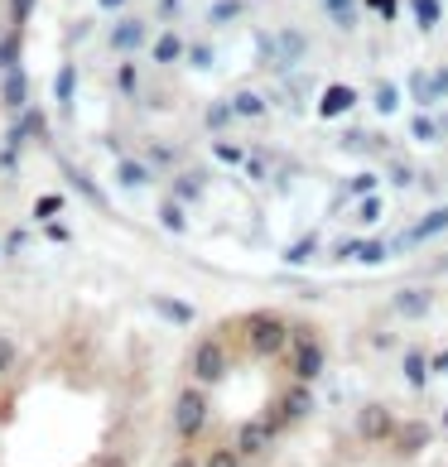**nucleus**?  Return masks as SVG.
I'll return each instance as SVG.
<instances>
[{
  "label": "nucleus",
  "mask_w": 448,
  "mask_h": 467,
  "mask_svg": "<svg viewBox=\"0 0 448 467\" xmlns=\"http://www.w3.org/2000/svg\"><path fill=\"white\" fill-rule=\"evenodd\" d=\"M251 10H255V0H213V5L203 10V25L208 29H232V25L246 20Z\"/></svg>",
  "instance_id": "obj_20"
},
{
  "label": "nucleus",
  "mask_w": 448,
  "mask_h": 467,
  "mask_svg": "<svg viewBox=\"0 0 448 467\" xmlns=\"http://www.w3.org/2000/svg\"><path fill=\"white\" fill-rule=\"evenodd\" d=\"M361 10H371V15H381V20H401V10H405V0H361Z\"/></svg>",
  "instance_id": "obj_44"
},
{
  "label": "nucleus",
  "mask_w": 448,
  "mask_h": 467,
  "mask_svg": "<svg viewBox=\"0 0 448 467\" xmlns=\"http://www.w3.org/2000/svg\"><path fill=\"white\" fill-rule=\"evenodd\" d=\"M169 424H174V434L183 443H198L203 434H208V424H213V400H208V386H183L174 395V410H169Z\"/></svg>",
  "instance_id": "obj_3"
},
{
  "label": "nucleus",
  "mask_w": 448,
  "mask_h": 467,
  "mask_svg": "<svg viewBox=\"0 0 448 467\" xmlns=\"http://www.w3.org/2000/svg\"><path fill=\"white\" fill-rule=\"evenodd\" d=\"M381 213H386V202L376 198V193H367V198L352 207V222H357V227H376V222H381Z\"/></svg>",
  "instance_id": "obj_40"
},
{
  "label": "nucleus",
  "mask_w": 448,
  "mask_h": 467,
  "mask_svg": "<svg viewBox=\"0 0 448 467\" xmlns=\"http://www.w3.org/2000/svg\"><path fill=\"white\" fill-rule=\"evenodd\" d=\"M34 5H39V0H5V25L25 29V25H29V15H34Z\"/></svg>",
  "instance_id": "obj_42"
},
{
  "label": "nucleus",
  "mask_w": 448,
  "mask_h": 467,
  "mask_svg": "<svg viewBox=\"0 0 448 467\" xmlns=\"http://www.w3.org/2000/svg\"><path fill=\"white\" fill-rule=\"evenodd\" d=\"M25 140H34V145H48V140H54V120H48L44 107H34V101H29L20 116H10V130H5V145H10V150H20Z\"/></svg>",
  "instance_id": "obj_8"
},
{
  "label": "nucleus",
  "mask_w": 448,
  "mask_h": 467,
  "mask_svg": "<svg viewBox=\"0 0 448 467\" xmlns=\"http://www.w3.org/2000/svg\"><path fill=\"white\" fill-rule=\"evenodd\" d=\"M361 107V92L352 88V82H328V88L318 92V116L323 120H342V116H352Z\"/></svg>",
  "instance_id": "obj_14"
},
{
  "label": "nucleus",
  "mask_w": 448,
  "mask_h": 467,
  "mask_svg": "<svg viewBox=\"0 0 448 467\" xmlns=\"http://www.w3.org/2000/svg\"><path fill=\"white\" fill-rule=\"evenodd\" d=\"M0 174H20V150H0Z\"/></svg>",
  "instance_id": "obj_53"
},
{
  "label": "nucleus",
  "mask_w": 448,
  "mask_h": 467,
  "mask_svg": "<svg viewBox=\"0 0 448 467\" xmlns=\"http://www.w3.org/2000/svg\"><path fill=\"white\" fill-rule=\"evenodd\" d=\"M348 193H357V198L376 193V174H371V169H361V174H352V179H348Z\"/></svg>",
  "instance_id": "obj_49"
},
{
  "label": "nucleus",
  "mask_w": 448,
  "mask_h": 467,
  "mask_svg": "<svg viewBox=\"0 0 448 467\" xmlns=\"http://www.w3.org/2000/svg\"><path fill=\"white\" fill-rule=\"evenodd\" d=\"M434 304H439V289L434 285H405V289L391 294V314L405 318V323L429 318V314H434Z\"/></svg>",
  "instance_id": "obj_10"
},
{
  "label": "nucleus",
  "mask_w": 448,
  "mask_h": 467,
  "mask_svg": "<svg viewBox=\"0 0 448 467\" xmlns=\"http://www.w3.org/2000/svg\"><path fill=\"white\" fill-rule=\"evenodd\" d=\"M29 246V232L25 227H10L5 236H0V255H20Z\"/></svg>",
  "instance_id": "obj_48"
},
{
  "label": "nucleus",
  "mask_w": 448,
  "mask_h": 467,
  "mask_svg": "<svg viewBox=\"0 0 448 467\" xmlns=\"http://www.w3.org/2000/svg\"><path fill=\"white\" fill-rule=\"evenodd\" d=\"M169 193H174L183 207H193V202H203V193H208V169H174L169 174Z\"/></svg>",
  "instance_id": "obj_16"
},
{
  "label": "nucleus",
  "mask_w": 448,
  "mask_h": 467,
  "mask_svg": "<svg viewBox=\"0 0 448 467\" xmlns=\"http://www.w3.org/2000/svg\"><path fill=\"white\" fill-rule=\"evenodd\" d=\"M443 434H448V410H443Z\"/></svg>",
  "instance_id": "obj_60"
},
{
  "label": "nucleus",
  "mask_w": 448,
  "mask_h": 467,
  "mask_svg": "<svg viewBox=\"0 0 448 467\" xmlns=\"http://www.w3.org/2000/svg\"><path fill=\"white\" fill-rule=\"evenodd\" d=\"M58 169H63V179H68V188H73V193H82L92 207H101V213H111V202H107V193H101V183H97V179H92L82 164H73V160H58Z\"/></svg>",
  "instance_id": "obj_17"
},
{
  "label": "nucleus",
  "mask_w": 448,
  "mask_h": 467,
  "mask_svg": "<svg viewBox=\"0 0 448 467\" xmlns=\"http://www.w3.org/2000/svg\"><path fill=\"white\" fill-rule=\"evenodd\" d=\"M232 371V357H227V342L222 337H203L193 342V357H188V376L198 380V386H222Z\"/></svg>",
  "instance_id": "obj_4"
},
{
  "label": "nucleus",
  "mask_w": 448,
  "mask_h": 467,
  "mask_svg": "<svg viewBox=\"0 0 448 467\" xmlns=\"http://www.w3.org/2000/svg\"><path fill=\"white\" fill-rule=\"evenodd\" d=\"M241 333H246V352L251 357H285L289 352V318L275 314V308H261V314H246L241 318Z\"/></svg>",
  "instance_id": "obj_2"
},
{
  "label": "nucleus",
  "mask_w": 448,
  "mask_h": 467,
  "mask_svg": "<svg viewBox=\"0 0 448 467\" xmlns=\"http://www.w3.org/2000/svg\"><path fill=\"white\" fill-rule=\"evenodd\" d=\"M169 467H203V458H193V453H179V458L169 462Z\"/></svg>",
  "instance_id": "obj_57"
},
{
  "label": "nucleus",
  "mask_w": 448,
  "mask_h": 467,
  "mask_svg": "<svg viewBox=\"0 0 448 467\" xmlns=\"http://www.w3.org/2000/svg\"><path fill=\"white\" fill-rule=\"evenodd\" d=\"M405 10H410V20H415L420 34H434L443 25V0H405Z\"/></svg>",
  "instance_id": "obj_30"
},
{
  "label": "nucleus",
  "mask_w": 448,
  "mask_h": 467,
  "mask_svg": "<svg viewBox=\"0 0 448 467\" xmlns=\"http://www.w3.org/2000/svg\"><path fill=\"white\" fill-rule=\"evenodd\" d=\"M275 439H280V429L270 424V414H261V420H246V424L236 429V448H241V458H246V462L261 458Z\"/></svg>",
  "instance_id": "obj_13"
},
{
  "label": "nucleus",
  "mask_w": 448,
  "mask_h": 467,
  "mask_svg": "<svg viewBox=\"0 0 448 467\" xmlns=\"http://www.w3.org/2000/svg\"><path fill=\"white\" fill-rule=\"evenodd\" d=\"M241 169H246V174H251L255 183H266V179H270V164H266V154H251V150H246V164H241Z\"/></svg>",
  "instance_id": "obj_50"
},
{
  "label": "nucleus",
  "mask_w": 448,
  "mask_h": 467,
  "mask_svg": "<svg viewBox=\"0 0 448 467\" xmlns=\"http://www.w3.org/2000/svg\"><path fill=\"white\" fill-rule=\"evenodd\" d=\"M101 467H126V458H120V453H116V458H107V462H101Z\"/></svg>",
  "instance_id": "obj_58"
},
{
  "label": "nucleus",
  "mask_w": 448,
  "mask_h": 467,
  "mask_svg": "<svg viewBox=\"0 0 448 467\" xmlns=\"http://www.w3.org/2000/svg\"><path fill=\"white\" fill-rule=\"evenodd\" d=\"M232 126H241L236 111H232V97H217V101L203 107V130H208V135H227Z\"/></svg>",
  "instance_id": "obj_28"
},
{
  "label": "nucleus",
  "mask_w": 448,
  "mask_h": 467,
  "mask_svg": "<svg viewBox=\"0 0 448 467\" xmlns=\"http://www.w3.org/2000/svg\"><path fill=\"white\" fill-rule=\"evenodd\" d=\"M443 232H448V202L429 207L415 227H405L401 236H391V251H415V246H424V241H434V236H443Z\"/></svg>",
  "instance_id": "obj_11"
},
{
  "label": "nucleus",
  "mask_w": 448,
  "mask_h": 467,
  "mask_svg": "<svg viewBox=\"0 0 448 467\" xmlns=\"http://www.w3.org/2000/svg\"><path fill=\"white\" fill-rule=\"evenodd\" d=\"M371 348H376V352H391L395 337H391V333H371Z\"/></svg>",
  "instance_id": "obj_55"
},
{
  "label": "nucleus",
  "mask_w": 448,
  "mask_h": 467,
  "mask_svg": "<svg viewBox=\"0 0 448 467\" xmlns=\"http://www.w3.org/2000/svg\"><path fill=\"white\" fill-rule=\"evenodd\" d=\"M255 63H261V67H275V29H261V34H255Z\"/></svg>",
  "instance_id": "obj_46"
},
{
  "label": "nucleus",
  "mask_w": 448,
  "mask_h": 467,
  "mask_svg": "<svg viewBox=\"0 0 448 467\" xmlns=\"http://www.w3.org/2000/svg\"><path fill=\"white\" fill-rule=\"evenodd\" d=\"M116 183L130 188V193H135V188H150L154 169L145 164V154H120V160H116Z\"/></svg>",
  "instance_id": "obj_25"
},
{
  "label": "nucleus",
  "mask_w": 448,
  "mask_h": 467,
  "mask_svg": "<svg viewBox=\"0 0 448 467\" xmlns=\"http://www.w3.org/2000/svg\"><path fill=\"white\" fill-rule=\"evenodd\" d=\"M150 308L164 323H174V327H193L198 323V308L188 304V299H179V294H150Z\"/></svg>",
  "instance_id": "obj_21"
},
{
  "label": "nucleus",
  "mask_w": 448,
  "mask_h": 467,
  "mask_svg": "<svg viewBox=\"0 0 448 467\" xmlns=\"http://www.w3.org/2000/svg\"><path fill=\"white\" fill-rule=\"evenodd\" d=\"M401 376H405V386L424 395L429 390V376H434V367H429V352L424 348H405L401 352Z\"/></svg>",
  "instance_id": "obj_24"
},
{
  "label": "nucleus",
  "mask_w": 448,
  "mask_h": 467,
  "mask_svg": "<svg viewBox=\"0 0 448 467\" xmlns=\"http://www.w3.org/2000/svg\"><path fill=\"white\" fill-rule=\"evenodd\" d=\"M213 63H217V44L213 39H188L183 67H193V73H213Z\"/></svg>",
  "instance_id": "obj_34"
},
{
  "label": "nucleus",
  "mask_w": 448,
  "mask_h": 467,
  "mask_svg": "<svg viewBox=\"0 0 448 467\" xmlns=\"http://www.w3.org/2000/svg\"><path fill=\"white\" fill-rule=\"evenodd\" d=\"M73 88H78V63L63 58L58 73H54V97H58V116L73 120Z\"/></svg>",
  "instance_id": "obj_27"
},
{
  "label": "nucleus",
  "mask_w": 448,
  "mask_h": 467,
  "mask_svg": "<svg viewBox=\"0 0 448 467\" xmlns=\"http://www.w3.org/2000/svg\"><path fill=\"white\" fill-rule=\"evenodd\" d=\"M308 48H314L308 29H299V25H280V29H275V73H295V67L308 58Z\"/></svg>",
  "instance_id": "obj_9"
},
{
  "label": "nucleus",
  "mask_w": 448,
  "mask_h": 467,
  "mask_svg": "<svg viewBox=\"0 0 448 467\" xmlns=\"http://www.w3.org/2000/svg\"><path fill=\"white\" fill-rule=\"evenodd\" d=\"M44 236L54 241V246H68V241H73V232H68V222H63V217H54V222H44Z\"/></svg>",
  "instance_id": "obj_52"
},
{
  "label": "nucleus",
  "mask_w": 448,
  "mask_h": 467,
  "mask_svg": "<svg viewBox=\"0 0 448 467\" xmlns=\"http://www.w3.org/2000/svg\"><path fill=\"white\" fill-rule=\"evenodd\" d=\"M285 367H289V380H304V386H314V380L328 371V342L318 337V327L289 323V352H285Z\"/></svg>",
  "instance_id": "obj_1"
},
{
  "label": "nucleus",
  "mask_w": 448,
  "mask_h": 467,
  "mask_svg": "<svg viewBox=\"0 0 448 467\" xmlns=\"http://www.w3.org/2000/svg\"><path fill=\"white\" fill-rule=\"evenodd\" d=\"M357 251H361V236H342L338 246L328 251V261L333 265H348V261H357Z\"/></svg>",
  "instance_id": "obj_45"
},
{
  "label": "nucleus",
  "mask_w": 448,
  "mask_h": 467,
  "mask_svg": "<svg viewBox=\"0 0 448 467\" xmlns=\"http://www.w3.org/2000/svg\"><path fill=\"white\" fill-rule=\"evenodd\" d=\"M386 174H391V183H395V188H410V183H415V169H410L405 160H391Z\"/></svg>",
  "instance_id": "obj_51"
},
{
  "label": "nucleus",
  "mask_w": 448,
  "mask_h": 467,
  "mask_svg": "<svg viewBox=\"0 0 448 467\" xmlns=\"http://www.w3.org/2000/svg\"><path fill=\"white\" fill-rule=\"evenodd\" d=\"M371 111L386 116V120L401 111V88H395L391 78H376V82H371Z\"/></svg>",
  "instance_id": "obj_31"
},
{
  "label": "nucleus",
  "mask_w": 448,
  "mask_h": 467,
  "mask_svg": "<svg viewBox=\"0 0 448 467\" xmlns=\"http://www.w3.org/2000/svg\"><path fill=\"white\" fill-rule=\"evenodd\" d=\"M434 270H448V255H439V265H434Z\"/></svg>",
  "instance_id": "obj_59"
},
{
  "label": "nucleus",
  "mask_w": 448,
  "mask_h": 467,
  "mask_svg": "<svg viewBox=\"0 0 448 467\" xmlns=\"http://www.w3.org/2000/svg\"><path fill=\"white\" fill-rule=\"evenodd\" d=\"M97 10L101 15H120V10H130V0H97Z\"/></svg>",
  "instance_id": "obj_54"
},
{
  "label": "nucleus",
  "mask_w": 448,
  "mask_h": 467,
  "mask_svg": "<svg viewBox=\"0 0 448 467\" xmlns=\"http://www.w3.org/2000/svg\"><path fill=\"white\" fill-rule=\"evenodd\" d=\"M111 88H116V97L141 101V97H145V73H141V63H135V58H116V67H111Z\"/></svg>",
  "instance_id": "obj_22"
},
{
  "label": "nucleus",
  "mask_w": 448,
  "mask_h": 467,
  "mask_svg": "<svg viewBox=\"0 0 448 467\" xmlns=\"http://www.w3.org/2000/svg\"><path fill=\"white\" fill-rule=\"evenodd\" d=\"M183 5H188V0H154V20H160V25H179Z\"/></svg>",
  "instance_id": "obj_43"
},
{
  "label": "nucleus",
  "mask_w": 448,
  "mask_h": 467,
  "mask_svg": "<svg viewBox=\"0 0 448 467\" xmlns=\"http://www.w3.org/2000/svg\"><path fill=\"white\" fill-rule=\"evenodd\" d=\"M213 160H217V164L241 169V164H246V150H241L236 140H227V135H213Z\"/></svg>",
  "instance_id": "obj_39"
},
{
  "label": "nucleus",
  "mask_w": 448,
  "mask_h": 467,
  "mask_svg": "<svg viewBox=\"0 0 448 467\" xmlns=\"http://www.w3.org/2000/svg\"><path fill=\"white\" fill-rule=\"evenodd\" d=\"M20 54H25V29L5 25V34H0V73H10V67H20Z\"/></svg>",
  "instance_id": "obj_33"
},
{
  "label": "nucleus",
  "mask_w": 448,
  "mask_h": 467,
  "mask_svg": "<svg viewBox=\"0 0 448 467\" xmlns=\"http://www.w3.org/2000/svg\"><path fill=\"white\" fill-rule=\"evenodd\" d=\"M410 135L415 140H424V145H434V140H443V130H439V120L429 116V111H420L415 120H410Z\"/></svg>",
  "instance_id": "obj_41"
},
{
  "label": "nucleus",
  "mask_w": 448,
  "mask_h": 467,
  "mask_svg": "<svg viewBox=\"0 0 448 467\" xmlns=\"http://www.w3.org/2000/svg\"><path fill=\"white\" fill-rule=\"evenodd\" d=\"M410 97H415L420 107H434V101H439L434 73H424V67H415V73H410Z\"/></svg>",
  "instance_id": "obj_35"
},
{
  "label": "nucleus",
  "mask_w": 448,
  "mask_h": 467,
  "mask_svg": "<svg viewBox=\"0 0 448 467\" xmlns=\"http://www.w3.org/2000/svg\"><path fill=\"white\" fill-rule=\"evenodd\" d=\"M15 367H20V342H15V337H0V376H10Z\"/></svg>",
  "instance_id": "obj_47"
},
{
  "label": "nucleus",
  "mask_w": 448,
  "mask_h": 467,
  "mask_svg": "<svg viewBox=\"0 0 448 467\" xmlns=\"http://www.w3.org/2000/svg\"><path fill=\"white\" fill-rule=\"evenodd\" d=\"M227 97H232V111H236L241 126H246V120H251V126H266V120H270V101L255 88H232Z\"/></svg>",
  "instance_id": "obj_18"
},
{
  "label": "nucleus",
  "mask_w": 448,
  "mask_h": 467,
  "mask_svg": "<svg viewBox=\"0 0 448 467\" xmlns=\"http://www.w3.org/2000/svg\"><path fill=\"white\" fill-rule=\"evenodd\" d=\"M266 414H270V424L280 429V434H285V429H295V424H304L308 414H314V386H304V380H289V386L280 390V400H275Z\"/></svg>",
  "instance_id": "obj_5"
},
{
  "label": "nucleus",
  "mask_w": 448,
  "mask_h": 467,
  "mask_svg": "<svg viewBox=\"0 0 448 467\" xmlns=\"http://www.w3.org/2000/svg\"><path fill=\"white\" fill-rule=\"evenodd\" d=\"M318 5H323V20H328L338 34H357L361 15H367V10H361V0H318Z\"/></svg>",
  "instance_id": "obj_23"
},
{
  "label": "nucleus",
  "mask_w": 448,
  "mask_h": 467,
  "mask_svg": "<svg viewBox=\"0 0 448 467\" xmlns=\"http://www.w3.org/2000/svg\"><path fill=\"white\" fill-rule=\"evenodd\" d=\"M429 443H434V424L405 420L401 429H395V439H391V453H395V458H420Z\"/></svg>",
  "instance_id": "obj_15"
},
{
  "label": "nucleus",
  "mask_w": 448,
  "mask_h": 467,
  "mask_svg": "<svg viewBox=\"0 0 448 467\" xmlns=\"http://www.w3.org/2000/svg\"><path fill=\"white\" fill-rule=\"evenodd\" d=\"M357 261L361 265H386L391 261V241L386 236H367V241H361V251H357Z\"/></svg>",
  "instance_id": "obj_38"
},
{
  "label": "nucleus",
  "mask_w": 448,
  "mask_h": 467,
  "mask_svg": "<svg viewBox=\"0 0 448 467\" xmlns=\"http://www.w3.org/2000/svg\"><path fill=\"white\" fill-rule=\"evenodd\" d=\"M352 429H357V439L367 443V448H381V443H391V439H395V429H401V420H395V410H391V405H381V400H367V405L357 410Z\"/></svg>",
  "instance_id": "obj_7"
},
{
  "label": "nucleus",
  "mask_w": 448,
  "mask_h": 467,
  "mask_svg": "<svg viewBox=\"0 0 448 467\" xmlns=\"http://www.w3.org/2000/svg\"><path fill=\"white\" fill-rule=\"evenodd\" d=\"M203 467H246V458H241L236 443H217V448L203 453Z\"/></svg>",
  "instance_id": "obj_36"
},
{
  "label": "nucleus",
  "mask_w": 448,
  "mask_h": 467,
  "mask_svg": "<svg viewBox=\"0 0 448 467\" xmlns=\"http://www.w3.org/2000/svg\"><path fill=\"white\" fill-rule=\"evenodd\" d=\"M154 217H160V227H164L169 236H183V232H188V207H183L174 193H164L160 202H154Z\"/></svg>",
  "instance_id": "obj_29"
},
{
  "label": "nucleus",
  "mask_w": 448,
  "mask_h": 467,
  "mask_svg": "<svg viewBox=\"0 0 448 467\" xmlns=\"http://www.w3.org/2000/svg\"><path fill=\"white\" fill-rule=\"evenodd\" d=\"M145 164L154 169V174H174V169H183V150L174 140H150L145 145Z\"/></svg>",
  "instance_id": "obj_26"
},
{
  "label": "nucleus",
  "mask_w": 448,
  "mask_h": 467,
  "mask_svg": "<svg viewBox=\"0 0 448 467\" xmlns=\"http://www.w3.org/2000/svg\"><path fill=\"white\" fill-rule=\"evenodd\" d=\"M63 213H68V193H58V188H48V193H39L29 202V217L39 222V227H44V222H54V217H63Z\"/></svg>",
  "instance_id": "obj_32"
},
{
  "label": "nucleus",
  "mask_w": 448,
  "mask_h": 467,
  "mask_svg": "<svg viewBox=\"0 0 448 467\" xmlns=\"http://www.w3.org/2000/svg\"><path fill=\"white\" fill-rule=\"evenodd\" d=\"M429 367H434L439 376H448V352H434V357H429Z\"/></svg>",
  "instance_id": "obj_56"
},
{
  "label": "nucleus",
  "mask_w": 448,
  "mask_h": 467,
  "mask_svg": "<svg viewBox=\"0 0 448 467\" xmlns=\"http://www.w3.org/2000/svg\"><path fill=\"white\" fill-rule=\"evenodd\" d=\"M0 107H5L10 116H20L29 107V73H25V67L0 73Z\"/></svg>",
  "instance_id": "obj_19"
},
{
  "label": "nucleus",
  "mask_w": 448,
  "mask_h": 467,
  "mask_svg": "<svg viewBox=\"0 0 448 467\" xmlns=\"http://www.w3.org/2000/svg\"><path fill=\"white\" fill-rule=\"evenodd\" d=\"M145 54H150V63H154V67H179V63H183V54H188V34H183L179 25L154 29Z\"/></svg>",
  "instance_id": "obj_12"
},
{
  "label": "nucleus",
  "mask_w": 448,
  "mask_h": 467,
  "mask_svg": "<svg viewBox=\"0 0 448 467\" xmlns=\"http://www.w3.org/2000/svg\"><path fill=\"white\" fill-rule=\"evenodd\" d=\"M318 255V232H308V236H299L295 246H285V265H308Z\"/></svg>",
  "instance_id": "obj_37"
},
{
  "label": "nucleus",
  "mask_w": 448,
  "mask_h": 467,
  "mask_svg": "<svg viewBox=\"0 0 448 467\" xmlns=\"http://www.w3.org/2000/svg\"><path fill=\"white\" fill-rule=\"evenodd\" d=\"M107 48H111L116 58H135V54H145V48H150V20H145V15L120 10L116 20H111Z\"/></svg>",
  "instance_id": "obj_6"
}]
</instances>
